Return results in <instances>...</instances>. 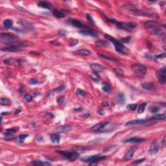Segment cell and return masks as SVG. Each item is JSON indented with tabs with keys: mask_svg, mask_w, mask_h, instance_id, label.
Here are the masks:
<instances>
[{
	"mask_svg": "<svg viewBox=\"0 0 166 166\" xmlns=\"http://www.w3.org/2000/svg\"><path fill=\"white\" fill-rule=\"evenodd\" d=\"M104 37L106 40H108L109 42H112L113 43L114 46H115V49L117 52L121 54H123V55H126L129 53V51L126 49V47H124V45L123 44H121L119 41H117L116 39L112 38L111 36H110L108 34H106L104 35Z\"/></svg>",
	"mask_w": 166,
	"mask_h": 166,
	"instance_id": "1",
	"label": "cell"
},
{
	"mask_svg": "<svg viewBox=\"0 0 166 166\" xmlns=\"http://www.w3.org/2000/svg\"><path fill=\"white\" fill-rule=\"evenodd\" d=\"M108 21L110 23H113L116 25V26L119 29L126 31H130L133 29L136 28L137 27V24L135 23H124V22H119L117 21L116 20H108Z\"/></svg>",
	"mask_w": 166,
	"mask_h": 166,
	"instance_id": "2",
	"label": "cell"
},
{
	"mask_svg": "<svg viewBox=\"0 0 166 166\" xmlns=\"http://www.w3.org/2000/svg\"><path fill=\"white\" fill-rule=\"evenodd\" d=\"M131 69L134 73L136 74L137 75L140 77H143L145 75V74L147 73L146 67L142 64H134L131 66Z\"/></svg>",
	"mask_w": 166,
	"mask_h": 166,
	"instance_id": "3",
	"label": "cell"
},
{
	"mask_svg": "<svg viewBox=\"0 0 166 166\" xmlns=\"http://www.w3.org/2000/svg\"><path fill=\"white\" fill-rule=\"evenodd\" d=\"M106 158V156H103V155H92L90 156L87 157H83L81 159V160L83 162H98V161H101L103 160H105Z\"/></svg>",
	"mask_w": 166,
	"mask_h": 166,
	"instance_id": "4",
	"label": "cell"
},
{
	"mask_svg": "<svg viewBox=\"0 0 166 166\" xmlns=\"http://www.w3.org/2000/svg\"><path fill=\"white\" fill-rule=\"evenodd\" d=\"M58 153L64 156H65L66 158L69 159L70 160H75L79 157V153L75 151H59Z\"/></svg>",
	"mask_w": 166,
	"mask_h": 166,
	"instance_id": "5",
	"label": "cell"
},
{
	"mask_svg": "<svg viewBox=\"0 0 166 166\" xmlns=\"http://www.w3.org/2000/svg\"><path fill=\"white\" fill-rule=\"evenodd\" d=\"M153 120H145V119H135L132 121H128L126 123V126L128 125H140V124H146L150 125L151 124H154Z\"/></svg>",
	"mask_w": 166,
	"mask_h": 166,
	"instance_id": "6",
	"label": "cell"
},
{
	"mask_svg": "<svg viewBox=\"0 0 166 166\" xmlns=\"http://www.w3.org/2000/svg\"><path fill=\"white\" fill-rule=\"evenodd\" d=\"M109 124L110 123L108 121L107 122H102V123H97V124H95L94 126H93L90 129L93 132H104V128Z\"/></svg>",
	"mask_w": 166,
	"mask_h": 166,
	"instance_id": "7",
	"label": "cell"
},
{
	"mask_svg": "<svg viewBox=\"0 0 166 166\" xmlns=\"http://www.w3.org/2000/svg\"><path fill=\"white\" fill-rule=\"evenodd\" d=\"M157 77L158 79V81L160 83L164 84L166 81V67H163L161 68L160 70H159L158 72H157Z\"/></svg>",
	"mask_w": 166,
	"mask_h": 166,
	"instance_id": "8",
	"label": "cell"
},
{
	"mask_svg": "<svg viewBox=\"0 0 166 166\" xmlns=\"http://www.w3.org/2000/svg\"><path fill=\"white\" fill-rule=\"evenodd\" d=\"M90 68L93 72L97 74L102 73L105 70V68H104L103 66L98 64H92L90 65Z\"/></svg>",
	"mask_w": 166,
	"mask_h": 166,
	"instance_id": "9",
	"label": "cell"
},
{
	"mask_svg": "<svg viewBox=\"0 0 166 166\" xmlns=\"http://www.w3.org/2000/svg\"><path fill=\"white\" fill-rule=\"evenodd\" d=\"M159 148H160V145H159V144H158V142H153V144H152V145H151V147H150V149H149V153L151 154V155H156L158 152L159 151Z\"/></svg>",
	"mask_w": 166,
	"mask_h": 166,
	"instance_id": "10",
	"label": "cell"
},
{
	"mask_svg": "<svg viewBox=\"0 0 166 166\" xmlns=\"http://www.w3.org/2000/svg\"><path fill=\"white\" fill-rule=\"evenodd\" d=\"M145 142V139L138 138H131L127 140H125L124 141V143L125 144H142L143 142Z\"/></svg>",
	"mask_w": 166,
	"mask_h": 166,
	"instance_id": "11",
	"label": "cell"
},
{
	"mask_svg": "<svg viewBox=\"0 0 166 166\" xmlns=\"http://www.w3.org/2000/svg\"><path fill=\"white\" fill-rule=\"evenodd\" d=\"M1 36V38H3V39H5V40H9V42H12L16 40L17 38L14 35H13L12 34H10V33H1L0 34Z\"/></svg>",
	"mask_w": 166,
	"mask_h": 166,
	"instance_id": "12",
	"label": "cell"
},
{
	"mask_svg": "<svg viewBox=\"0 0 166 166\" xmlns=\"http://www.w3.org/2000/svg\"><path fill=\"white\" fill-rule=\"evenodd\" d=\"M1 51L4 52H18L21 51V47H14V46H9V47L1 48Z\"/></svg>",
	"mask_w": 166,
	"mask_h": 166,
	"instance_id": "13",
	"label": "cell"
},
{
	"mask_svg": "<svg viewBox=\"0 0 166 166\" xmlns=\"http://www.w3.org/2000/svg\"><path fill=\"white\" fill-rule=\"evenodd\" d=\"M136 149H137V147H132V148H131L130 149H129L127 152H126V153L124 155V160H130V159L132 158V157H133V155H134V153H135V151H136Z\"/></svg>",
	"mask_w": 166,
	"mask_h": 166,
	"instance_id": "14",
	"label": "cell"
},
{
	"mask_svg": "<svg viewBox=\"0 0 166 166\" xmlns=\"http://www.w3.org/2000/svg\"><path fill=\"white\" fill-rule=\"evenodd\" d=\"M79 33L83 36H89L91 37H94V38H97V34L95 33L94 31L91 30H83L80 31Z\"/></svg>",
	"mask_w": 166,
	"mask_h": 166,
	"instance_id": "15",
	"label": "cell"
},
{
	"mask_svg": "<svg viewBox=\"0 0 166 166\" xmlns=\"http://www.w3.org/2000/svg\"><path fill=\"white\" fill-rule=\"evenodd\" d=\"M17 132V130L14 129V128H10V129H7L6 132L5 133V136L7 140H11L12 139L14 136V134Z\"/></svg>",
	"mask_w": 166,
	"mask_h": 166,
	"instance_id": "16",
	"label": "cell"
},
{
	"mask_svg": "<svg viewBox=\"0 0 166 166\" xmlns=\"http://www.w3.org/2000/svg\"><path fill=\"white\" fill-rule=\"evenodd\" d=\"M71 130H72V127L69 125H62V126H58L55 129L57 132H69Z\"/></svg>",
	"mask_w": 166,
	"mask_h": 166,
	"instance_id": "17",
	"label": "cell"
},
{
	"mask_svg": "<svg viewBox=\"0 0 166 166\" xmlns=\"http://www.w3.org/2000/svg\"><path fill=\"white\" fill-rule=\"evenodd\" d=\"M114 99L116 103L120 104H123L125 103V97L123 93H118L115 97Z\"/></svg>",
	"mask_w": 166,
	"mask_h": 166,
	"instance_id": "18",
	"label": "cell"
},
{
	"mask_svg": "<svg viewBox=\"0 0 166 166\" xmlns=\"http://www.w3.org/2000/svg\"><path fill=\"white\" fill-rule=\"evenodd\" d=\"M75 55H82V56H89L91 55L90 51L87 49H78L73 52Z\"/></svg>",
	"mask_w": 166,
	"mask_h": 166,
	"instance_id": "19",
	"label": "cell"
},
{
	"mask_svg": "<svg viewBox=\"0 0 166 166\" xmlns=\"http://www.w3.org/2000/svg\"><path fill=\"white\" fill-rule=\"evenodd\" d=\"M38 6L39 7L43 8V9H49L52 7V5L50 3L47 1H41L38 3Z\"/></svg>",
	"mask_w": 166,
	"mask_h": 166,
	"instance_id": "20",
	"label": "cell"
},
{
	"mask_svg": "<svg viewBox=\"0 0 166 166\" xmlns=\"http://www.w3.org/2000/svg\"><path fill=\"white\" fill-rule=\"evenodd\" d=\"M166 119V113L159 114L156 115H154L151 117V120H161V121H165Z\"/></svg>",
	"mask_w": 166,
	"mask_h": 166,
	"instance_id": "21",
	"label": "cell"
},
{
	"mask_svg": "<svg viewBox=\"0 0 166 166\" xmlns=\"http://www.w3.org/2000/svg\"><path fill=\"white\" fill-rule=\"evenodd\" d=\"M158 25V21L155 20H148L144 23V27L146 28H151Z\"/></svg>",
	"mask_w": 166,
	"mask_h": 166,
	"instance_id": "22",
	"label": "cell"
},
{
	"mask_svg": "<svg viewBox=\"0 0 166 166\" xmlns=\"http://www.w3.org/2000/svg\"><path fill=\"white\" fill-rule=\"evenodd\" d=\"M71 23H72V25L73 26H74L75 27H77V28H86V27L84 26L81 23V21L79 20H72Z\"/></svg>",
	"mask_w": 166,
	"mask_h": 166,
	"instance_id": "23",
	"label": "cell"
},
{
	"mask_svg": "<svg viewBox=\"0 0 166 166\" xmlns=\"http://www.w3.org/2000/svg\"><path fill=\"white\" fill-rule=\"evenodd\" d=\"M97 55L99 56V57H102V58H103V59H107V60H109V61H113V62H118V61H117V59H115L114 57H112V56H110V55H106V54H104V53H98Z\"/></svg>",
	"mask_w": 166,
	"mask_h": 166,
	"instance_id": "24",
	"label": "cell"
},
{
	"mask_svg": "<svg viewBox=\"0 0 166 166\" xmlns=\"http://www.w3.org/2000/svg\"><path fill=\"white\" fill-rule=\"evenodd\" d=\"M60 139H61L60 136L57 134H51V136H50V140H51V141L53 142V144H59Z\"/></svg>",
	"mask_w": 166,
	"mask_h": 166,
	"instance_id": "25",
	"label": "cell"
},
{
	"mask_svg": "<svg viewBox=\"0 0 166 166\" xmlns=\"http://www.w3.org/2000/svg\"><path fill=\"white\" fill-rule=\"evenodd\" d=\"M19 23L20 24H21L22 25H23L25 27H27V28H32L33 27V24L32 23L29 22V21L25 20H20Z\"/></svg>",
	"mask_w": 166,
	"mask_h": 166,
	"instance_id": "26",
	"label": "cell"
},
{
	"mask_svg": "<svg viewBox=\"0 0 166 166\" xmlns=\"http://www.w3.org/2000/svg\"><path fill=\"white\" fill-rule=\"evenodd\" d=\"M53 14L55 17L58 18H63L65 17V14L62 12H61V10H53Z\"/></svg>",
	"mask_w": 166,
	"mask_h": 166,
	"instance_id": "27",
	"label": "cell"
},
{
	"mask_svg": "<svg viewBox=\"0 0 166 166\" xmlns=\"http://www.w3.org/2000/svg\"><path fill=\"white\" fill-rule=\"evenodd\" d=\"M143 88L147 90H152L154 88V85L151 83H145L142 84Z\"/></svg>",
	"mask_w": 166,
	"mask_h": 166,
	"instance_id": "28",
	"label": "cell"
},
{
	"mask_svg": "<svg viewBox=\"0 0 166 166\" xmlns=\"http://www.w3.org/2000/svg\"><path fill=\"white\" fill-rule=\"evenodd\" d=\"M31 164L34 165V166H50L51 164L47 162H42L40 160H36L33 161L31 162Z\"/></svg>",
	"mask_w": 166,
	"mask_h": 166,
	"instance_id": "29",
	"label": "cell"
},
{
	"mask_svg": "<svg viewBox=\"0 0 166 166\" xmlns=\"http://www.w3.org/2000/svg\"><path fill=\"white\" fill-rule=\"evenodd\" d=\"M12 25H13V21H12V20H11L6 19L4 20L3 25L5 28L7 29L10 28V27L12 26Z\"/></svg>",
	"mask_w": 166,
	"mask_h": 166,
	"instance_id": "30",
	"label": "cell"
},
{
	"mask_svg": "<svg viewBox=\"0 0 166 166\" xmlns=\"http://www.w3.org/2000/svg\"><path fill=\"white\" fill-rule=\"evenodd\" d=\"M11 101L7 98H1L0 99V104L2 106H10L11 105Z\"/></svg>",
	"mask_w": 166,
	"mask_h": 166,
	"instance_id": "31",
	"label": "cell"
},
{
	"mask_svg": "<svg viewBox=\"0 0 166 166\" xmlns=\"http://www.w3.org/2000/svg\"><path fill=\"white\" fill-rule=\"evenodd\" d=\"M164 34V32L162 31V29H160V28H155L154 29L152 32H151V34H153V35H157V36H160V35H162Z\"/></svg>",
	"mask_w": 166,
	"mask_h": 166,
	"instance_id": "32",
	"label": "cell"
},
{
	"mask_svg": "<svg viewBox=\"0 0 166 166\" xmlns=\"http://www.w3.org/2000/svg\"><path fill=\"white\" fill-rule=\"evenodd\" d=\"M90 77L91 79L93 80V81L98 82L100 81V78H99V77L98 74L95 73H94V72L92 73L90 75Z\"/></svg>",
	"mask_w": 166,
	"mask_h": 166,
	"instance_id": "33",
	"label": "cell"
},
{
	"mask_svg": "<svg viewBox=\"0 0 166 166\" xmlns=\"http://www.w3.org/2000/svg\"><path fill=\"white\" fill-rule=\"evenodd\" d=\"M102 89L103 90L104 92L106 93H109L110 91H111V88H110V85L108 84H107V83H103V86H102Z\"/></svg>",
	"mask_w": 166,
	"mask_h": 166,
	"instance_id": "34",
	"label": "cell"
},
{
	"mask_svg": "<svg viewBox=\"0 0 166 166\" xmlns=\"http://www.w3.org/2000/svg\"><path fill=\"white\" fill-rule=\"evenodd\" d=\"M146 106H147V103H143L141 104L139 106V108H138V113L139 114L143 113L144 112V110H145Z\"/></svg>",
	"mask_w": 166,
	"mask_h": 166,
	"instance_id": "35",
	"label": "cell"
},
{
	"mask_svg": "<svg viewBox=\"0 0 166 166\" xmlns=\"http://www.w3.org/2000/svg\"><path fill=\"white\" fill-rule=\"evenodd\" d=\"M137 108V104H128V105L126 106V109H128L130 111H134Z\"/></svg>",
	"mask_w": 166,
	"mask_h": 166,
	"instance_id": "36",
	"label": "cell"
},
{
	"mask_svg": "<svg viewBox=\"0 0 166 166\" xmlns=\"http://www.w3.org/2000/svg\"><path fill=\"white\" fill-rule=\"evenodd\" d=\"M95 45H96L97 47H106V46H107L108 43L106 42L97 41V42H96Z\"/></svg>",
	"mask_w": 166,
	"mask_h": 166,
	"instance_id": "37",
	"label": "cell"
},
{
	"mask_svg": "<svg viewBox=\"0 0 166 166\" xmlns=\"http://www.w3.org/2000/svg\"><path fill=\"white\" fill-rule=\"evenodd\" d=\"M160 108L157 106H152L149 108V111H151L152 113H156L157 112L159 111Z\"/></svg>",
	"mask_w": 166,
	"mask_h": 166,
	"instance_id": "38",
	"label": "cell"
},
{
	"mask_svg": "<svg viewBox=\"0 0 166 166\" xmlns=\"http://www.w3.org/2000/svg\"><path fill=\"white\" fill-rule=\"evenodd\" d=\"M23 99H24L25 101H27V102H30V101H32V96H31L30 94H25L24 96H23Z\"/></svg>",
	"mask_w": 166,
	"mask_h": 166,
	"instance_id": "39",
	"label": "cell"
},
{
	"mask_svg": "<svg viewBox=\"0 0 166 166\" xmlns=\"http://www.w3.org/2000/svg\"><path fill=\"white\" fill-rule=\"evenodd\" d=\"M114 72H115V73L118 75L121 76L123 75V71L121 69H120V68H115L114 70Z\"/></svg>",
	"mask_w": 166,
	"mask_h": 166,
	"instance_id": "40",
	"label": "cell"
},
{
	"mask_svg": "<svg viewBox=\"0 0 166 166\" xmlns=\"http://www.w3.org/2000/svg\"><path fill=\"white\" fill-rule=\"evenodd\" d=\"M64 96H59L57 98V102L59 104H61L64 103Z\"/></svg>",
	"mask_w": 166,
	"mask_h": 166,
	"instance_id": "41",
	"label": "cell"
},
{
	"mask_svg": "<svg viewBox=\"0 0 166 166\" xmlns=\"http://www.w3.org/2000/svg\"><path fill=\"white\" fill-rule=\"evenodd\" d=\"M65 88H66L65 86H60L56 88L54 90V91H55V92H62V91L64 90H65Z\"/></svg>",
	"mask_w": 166,
	"mask_h": 166,
	"instance_id": "42",
	"label": "cell"
},
{
	"mask_svg": "<svg viewBox=\"0 0 166 166\" xmlns=\"http://www.w3.org/2000/svg\"><path fill=\"white\" fill-rule=\"evenodd\" d=\"M130 40H131V38H130V36H127V37H126V38H121V42H122V43H127L130 41Z\"/></svg>",
	"mask_w": 166,
	"mask_h": 166,
	"instance_id": "43",
	"label": "cell"
},
{
	"mask_svg": "<svg viewBox=\"0 0 166 166\" xmlns=\"http://www.w3.org/2000/svg\"><path fill=\"white\" fill-rule=\"evenodd\" d=\"M3 62L5 64H7V65H12V64H13L14 60L12 59H5Z\"/></svg>",
	"mask_w": 166,
	"mask_h": 166,
	"instance_id": "44",
	"label": "cell"
},
{
	"mask_svg": "<svg viewBox=\"0 0 166 166\" xmlns=\"http://www.w3.org/2000/svg\"><path fill=\"white\" fill-rule=\"evenodd\" d=\"M38 83L39 82H38V80L35 78H32V79L29 80V83L31 84H38Z\"/></svg>",
	"mask_w": 166,
	"mask_h": 166,
	"instance_id": "45",
	"label": "cell"
},
{
	"mask_svg": "<svg viewBox=\"0 0 166 166\" xmlns=\"http://www.w3.org/2000/svg\"><path fill=\"white\" fill-rule=\"evenodd\" d=\"M28 136L27 134H23V135H21L20 136H19L18 138V140H19V142H23L25 140V139Z\"/></svg>",
	"mask_w": 166,
	"mask_h": 166,
	"instance_id": "46",
	"label": "cell"
},
{
	"mask_svg": "<svg viewBox=\"0 0 166 166\" xmlns=\"http://www.w3.org/2000/svg\"><path fill=\"white\" fill-rule=\"evenodd\" d=\"M77 94L79 95H81V96H84L85 95H86V92H85L84 91L79 89V90H77Z\"/></svg>",
	"mask_w": 166,
	"mask_h": 166,
	"instance_id": "47",
	"label": "cell"
},
{
	"mask_svg": "<svg viewBox=\"0 0 166 166\" xmlns=\"http://www.w3.org/2000/svg\"><path fill=\"white\" fill-rule=\"evenodd\" d=\"M86 18L87 20L88 21H90L91 23H94V20H93V19L92 18V16L90 15V14H86Z\"/></svg>",
	"mask_w": 166,
	"mask_h": 166,
	"instance_id": "48",
	"label": "cell"
},
{
	"mask_svg": "<svg viewBox=\"0 0 166 166\" xmlns=\"http://www.w3.org/2000/svg\"><path fill=\"white\" fill-rule=\"evenodd\" d=\"M155 57L157 58V59H164V58L166 57V54L165 53H162V54H160V55H156Z\"/></svg>",
	"mask_w": 166,
	"mask_h": 166,
	"instance_id": "49",
	"label": "cell"
},
{
	"mask_svg": "<svg viewBox=\"0 0 166 166\" xmlns=\"http://www.w3.org/2000/svg\"><path fill=\"white\" fill-rule=\"evenodd\" d=\"M145 160V158H142V159H140V160H137L134 161V162H133V164H139L140 163L143 162Z\"/></svg>",
	"mask_w": 166,
	"mask_h": 166,
	"instance_id": "50",
	"label": "cell"
},
{
	"mask_svg": "<svg viewBox=\"0 0 166 166\" xmlns=\"http://www.w3.org/2000/svg\"><path fill=\"white\" fill-rule=\"evenodd\" d=\"M78 42H79V41H78V40H72V41L70 42V46H74V45H75L76 44H77Z\"/></svg>",
	"mask_w": 166,
	"mask_h": 166,
	"instance_id": "51",
	"label": "cell"
},
{
	"mask_svg": "<svg viewBox=\"0 0 166 166\" xmlns=\"http://www.w3.org/2000/svg\"><path fill=\"white\" fill-rule=\"evenodd\" d=\"M97 112H98L99 114H101V115H104V112L102 109H99V110L97 111Z\"/></svg>",
	"mask_w": 166,
	"mask_h": 166,
	"instance_id": "52",
	"label": "cell"
},
{
	"mask_svg": "<svg viewBox=\"0 0 166 166\" xmlns=\"http://www.w3.org/2000/svg\"><path fill=\"white\" fill-rule=\"evenodd\" d=\"M102 106H104V107L108 106V103L107 101H103V102H102Z\"/></svg>",
	"mask_w": 166,
	"mask_h": 166,
	"instance_id": "53",
	"label": "cell"
},
{
	"mask_svg": "<svg viewBox=\"0 0 166 166\" xmlns=\"http://www.w3.org/2000/svg\"><path fill=\"white\" fill-rule=\"evenodd\" d=\"M145 57H147V58H148V59H153V56H152L151 55H149V54H148V53L145 54Z\"/></svg>",
	"mask_w": 166,
	"mask_h": 166,
	"instance_id": "54",
	"label": "cell"
},
{
	"mask_svg": "<svg viewBox=\"0 0 166 166\" xmlns=\"http://www.w3.org/2000/svg\"><path fill=\"white\" fill-rule=\"evenodd\" d=\"M115 146H111V147H108V148H107V149H105V151H110L112 149H113V148H115Z\"/></svg>",
	"mask_w": 166,
	"mask_h": 166,
	"instance_id": "55",
	"label": "cell"
},
{
	"mask_svg": "<svg viewBox=\"0 0 166 166\" xmlns=\"http://www.w3.org/2000/svg\"><path fill=\"white\" fill-rule=\"evenodd\" d=\"M24 88V87L23 86H21L20 88V90H19L20 92H21V93L23 92V90H24V88Z\"/></svg>",
	"mask_w": 166,
	"mask_h": 166,
	"instance_id": "56",
	"label": "cell"
},
{
	"mask_svg": "<svg viewBox=\"0 0 166 166\" xmlns=\"http://www.w3.org/2000/svg\"><path fill=\"white\" fill-rule=\"evenodd\" d=\"M20 112H21V110L17 109V110H16V111H15V112H14V114H18Z\"/></svg>",
	"mask_w": 166,
	"mask_h": 166,
	"instance_id": "57",
	"label": "cell"
},
{
	"mask_svg": "<svg viewBox=\"0 0 166 166\" xmlns=\"http://www.w3.org/2000/svg\"><path fill=\"white\" fill-rule=\"evenodd\" d=\"M18 63L20 65V64H22V60H19V61H18Z\"/></svg>",
	"mask_w": 166,
	"mask_h": 166,
	"instance_id": "58",
	"label": "cell"
}]
</instances>
